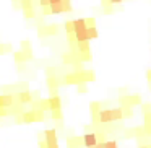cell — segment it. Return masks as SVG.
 I'll return each instance as SVG.
<instances>
[{"instance_id": "obj_11", "label": "cell", "mask_w": 151, "mask_h": 148, "mask_svg": "<svg viewBox=\"0 0 151 148\" xmlns=\"http://www.w3.org/2000/svg\"><path fill=\"white\" fill-rule=\"evenodd\" d=\"M49 106L50 111H55V109H62V101H60V96H50L49 98Z\"/></svg>"}, {"instance_id": "obj_4", "label": "cell", "mask_w": 151, "mask_h": 148, "mask_svg": "<svg viewBox=\"0 0 151 148\" xmlns=\"http://www.w3.org/2000/svg\"><path fill=\"white\" fill-rule=\"evenodd\" d=\"M13 57H15V62L17 64H24V62H28V60H31L33 59V51H17V52L13 54Z\"/></svg>"}, {"instance_id": "obj_1", "label": "cell", "mask_w": 151, "mask_h": 148, "mask_svg": "<svg viewBox=\"0 0 151 148\" xmlns=\"http://www.w3.org/2000/svg\"><path fill=\"white\" fill-rule=\"evenodd\" d=\"M96 75L94 72H86V70H78V72H72L63 78V82L67 85H80V83H88V82H94Z\"/></svg>"}, {"instance_id": "obj_6", "label": "cell", "mask_w": 151, "mask_h": 148, "mask_svg": "<svg viewBox=\"0 0 151 148\" xmlns=\"http://www.w3.org/2000/svg\"><path fill=\"white\" fill-rule=\"evenodd\" d=\"M15 98H17V101L20 103V104H26V103H31L33 101V93L31 91H18L17 95H15Z\"/></svg>"}, {"instance_id": "obj_13", "label": "cell", "mask_w": 151, "mask_h": 148, "mask_svg": "<svg viewBox=\"0 0 151 148\" xmlns=\"http://www.w3.org/2000/svg\"><path fill=\"white\" fill-rule=\"evenodd\" d=\"M99 112H101V104L99 103H91V114H93V122H99Z\"/></svg>"}, {"instance_id": "obj_12", "label": "cell", "mask_w": 151, "mask_h": 148, "mask_svg": "<svg viewBox=\"0 0 151 148\" xmlns=\"http://www.w3.org/2000/svg\"><path fill=\"white\" fill-rule=\"evenodd\" d=\"M44 140H46L47 143H54V142H57V130L55 129H49V130L44 132Z\"/></svg>"}, {"instance_id": "obj_3", "label": "cell", "mask_w": 151, "mask_h": 148, "mask_svg": "<svg viewBox=\"0 0 151 148\" xmlns=\"http://www.w3.org/2000/svg\"><path fill=\"white\" fill-rule=\"evenodd\" d=\"M44 121V111H39V109H31L28 112H23L21 116H17V122H26V124H31V122H42Z\"/></svg>"}, {"instance_id": "obj_26", "label": "cell", "mask_w": 151, "mask_h": 148, "mask_svg": "<svg viewBox=\"0 0 151 148\" xmlns=\"http://www.w3.org/2000/svg\"><path fill=\"white\" fill-rule=\"evenodd\" d=\"M111 5H112V4H111ZM111 5H106V8H104V13H106V15L114 13V8H111Z\"/></svg>"}, {"instance_id": "obj_25", "label": "cell", "mask_w": 151, "mask_h": 148, "mask_svg": "<svg viewBox=\"0 0 151 148\" xmlns=\"http://www.w3.org/2000/svg\"><path fill=\"white\" fill-rule=\"evenodd\" d=\"M42 13L44 15H52V8H50V5L49 7H42Z\"/></svg>"}, {"instance_id": "obj_18", "label": "cell", "mask_w": 151, "mask_h": 148, "mask_svg": "<svg viewBox=\"0 0 151 148\" xmlns=\"http://www.w3.org/2000/svg\"><path fill=\"white\" fill-rule=\"evenodd\" d=\"M52 119H54V121H62V119H63L62 109H55V111H52Z\"/></svg>"}, {"instance_id": "obj_16", "label": "cell", "mask_w": 151, "mask_h": 148, "mask_svg": "<svg viewBox=\"0 0 151 148\" xmlns=\"http://www.w3.org/2000/svg\"><path fill=\"white\" fill-rule=\"evenodd\" d=\"M143 129H145V134H146V135H151V112H146V114H145V125H143Z\"/></svg>"}, {"instance_id": "obj_2", "label": "cell", "mask_w": 151, "mask_h": 148, "mask_svg": "<svg viewBox=\"0 0 151 148\" xmlns=\"http://www.w3.org/2000/svg\"><path fill=\"white\" fill-rule=\"evenodd\" d=\"M122 119H124V111H122V108L101 109V112H99V124H109V122L122 121Z\"/></svg>"}, {"instance_id": "obj_20", "label": "cell", "mask_w": 151, "mask_h": 148, "mask_svg": "<svg viewBox=\"0 0 151 148\" xmlns=\"http://www.w3.org/2000/svg\"><path fill=\"white\" fill-rule=\"evenodd\" d=\"M21 2V8L28 10V8H33V0H20Z\"/></svg>"}, {"instance_id": "obj_34", "label": "cell", "mask_w": 151, "mask_h": 148, "mask_svg": "<svg viewBox=\"0 0 151 148\" xmlns=\"http://www.w3.org/2000/svg\"><path fill=\"white\" fill-rule=\"evenodd\" d=\"M13 2H18V0H13Z\"/></svg>"}, {"instance_id": "obj_17", "label": "cell", "mask_w": 151, "mask_h": 148, "mask_svg": "<svg viewBox=\"0 0 151 148\" xmlns=\"http://www.w3.org/2000/svg\"><path fill=\"white\" fill-rule=\"evenodd\" d=\"M86 34H88L89 41L96 39V38H98V30H96V26H88L86 28Z\"/></svg>"}, {"instance_id": "obj_29", "label": "cell", "mask_w": 151, "mask_h": 148, "mask_svg": "<svg viewBox=\"0 0 151 148\" xmlns=\"http://www.w3.org/2000/svg\"><path fill=\"white\" fill-rule=\"evenodd\" d=\"M47 148H60L59 142H54V143H47Z\"/></svg>"}, {"instance_id": "obj_22", "label": "cell", "mask_w": 151, "mask_h": 148, "mask_svg": "<svg viewBox=\"0 0 151 148\" xmlns=\"http://www.w3.org/2000/svg\"><path fill=\"white\" fill-rule=\"evenodd\" d=\"M24 12V18H34V10L33 8H28V10H23Z\"/></svg>"}, {"instance_id": "obj_24", "label": "cell", "mask_w": 151, "mask_h": 148, "mask_svg": "<svg viewBox=\"0 0 151 148\" xmlns=\"http://www.w3.org/2000/svg\"><path fill=\"white\" fill-rule=\"evenodd\" d=\"M76 86H78V93H86V91H88L86 83H80V85H76Z\"/></svg>"}, {"instance_id": "obj_15", "label": "cell", "mask_w": 151, "mask_h": 148, "mask_svg": "<svg viewBox=\"0 0 151 148\" xmlns=\"http://www.w3.org/2000/svg\"><path fill=\"white\" fill-rule=\"evenodd\" d=\"M75 21V33H80V31H86L88 28V23H86L85 18H78V20H73Z\"/></svg>"}, {"instance_id": "obj_30", "label": "cell", "mask_w": 151, "mask_h": 148, "mask_svg": "<svg viewBox=\"0 0 151 148\" xmlns=\"http://www.w3.org/2000/svg\"><path fill=\"white\" fill-rule=\"evenodd\" d=\"M39 148H47V142H46V140L39 142Z\"/></svg>"}, {"instance_id": "obj_14", "label": "cell", "mask_w": 151, "mask_h": 148, "mask_svg": "<svg viewBox=\"0 0 151 148\" xmlns=\"http://www.w3.org/2000/svg\"><path fill=\"white\" fill-rule=\"evenodd\" d=\"M50 8H52V15H59V13H63V12H70L68 8L65 7V4H63V2L50 5Z\"/></svg>"}, {"instance_id": "obj_5", "label": "cell", "mask_w": 151, "mask_h": 148, "mask_svg": "<svg viewBox=\"0 0 151 148\" xmlns=\"http://www.w3.org/2000/svg\"><path fill=\"white\" fill-rule=\"evenodd\" d=\"M120 104L133 108V106H137V104H141V98H140V96H137V95H133V96H122V98H120Z\"/></svg>"}, {"instance_id": "obj_8", "label": "cell", "mask_w": 151, "mask_h": 148, "mask_svg": "<svg viewBox=\"0 0 151 148\" xmlns=\"http://www.w3.org/2000/svg\"><path fill=\"white\" fill-rule=\"evenodd\" d=\"M98 135L96 134H85L83 135V145L86 148H91V147H96L98 145Z\"/></svg>"}, {"instance_id": "obj_32", "label": "cell", "mask_w": 151, "mask_h": 148, "mask_svg": "<svg viewBox=\"0 0 151 148\" xmlns=\"http://www.w3.org/2000/svg\"><path fill=\"white\" fill-rule=\"evenodd\" d=\"M122 0H111V4H120Z\"/></svg>"}, {"instance_id": "obj_7", "label": "cell", "mask_w": 151, "mask_h": 148, "mask_svg": "<svg viewBox=\"0 0 151 148\" xmlns=\"http://www.w3.org/2000/svg\"><path fill=\"white\" fill-rule=\"evenodd\" d=\"M60 28L57 25H47V26H42L39 28V34L41 36H54V34L59 33Z\"/></svg>"}, {"instance_id": "obj_19", "label": "cell", "mask_w": 151, "mask_h": 148, "mask_svg": "<svg viewBox=\"0 0 151 148\" xmlns=\"http://www.w3.org/2000/svg\"><path fill=\"white\" fill-rule=\"evenodd\" d=\"M8 52H12V46H10V44H0V56L8 54Z\"/></svg>"}, {"instance_id": "obj_10", "label": "cell", "mask_w": 151, "mask_h": 148, "mask_svg": "<svg viewBox=\"0 0 151 148\" xmlns=\"http://www.w3.org/2000/svg\"><path fill=\"white\" fill-rule=\"evenodd\" d=\"M67 145L68 148H81L83 145V137H68L67 138Z\"/></svg>"}, {"instance_id": "obj_33", "label": "cell", "mask_w": 151, "mask_h": 148, "mask_svg": "<svg viewBox=\"0 0 151 148\" xmlns=\"http://www.w3.org/2000/svg\"><path fill=\"white\" fill-rule=\"evenodd\" d=\"M140 148H151V143L150 145H143V147H140Z\"/></svg>"}, {"instance_id": "obj_9", "label": "cell", "mask_w": 151, "mask_h": 148, "mask_svg": "<svg viewBox=\"0 0 151 148\" xmlns=\"http://www.w3.org/2000/svg\"><path fill=\"white\" fill-rule=\"evenodd\" d=\"M15 101L13 95H0V108H12Z\"/></svg>"}, {"instance_id": "obj_21", "label": "cell", "mask_w": 151, "mask_h": 148, "mask_svg": "<svg viewBox=\"0 0 151 148\" xmlns=\"http://www.w3.org/2000/svg\"><path fill=\"white\" fill-rule=\"evenodd\" d=\"M106 148H119L115 140H106Z\"/></svg>"}, {"instance_id": "obj_23", "label": "cell", "mask_w": 151, "mask_h": 148, "mask_svg": "<svg viewBox=\"0 0 151 148\" xmlns=\"http://www.w3.org/2000/svg\"><path fill=\"white\" fill-rule=\"evenodd\" d=\"M21 49H23V51H29L31 49V43H29V41H21Z\"/></svg>"}, {"instance_id": "obj_28", "label": "cell", "mask_w": 151, "mask_h": 148, "mask_svg": "<svg viewBox=\"0 0 151 148\" xmlns=\"http://www.w3.org/2000/svg\"><path fill=\"white\" fill-rule=\"evenodd\" d=\"M39 4H41V7H49L50 0H39Z\"/></svg>"}, {"instance_id": "obj_31", "label": "cell", "mask_w": 151, "mask_h": 148, "mask_svg": "<svg viewBox=\"0 0 151 148\" xmlns=\"http://www.w3.org/2000/svg\"><path fill=\"white\" fill-rule=\"evenodd\" d=\"M62 0H50V5H54V4H60Z\"/></svg>"}, {"instance_id": "obj_27", "label": "cell", "mask_w": 151, "mask_h": 148, "mask_svg": "<svg viewBox=\"0 0 151 148\" xmlns=\"http://www.w3.org/2000/svg\"><path fill=\"white\" fill-rule=\"evenodd\" d=\"M143 112H145V114H146V112H151V104H150V103L143 104Z\"/></svg>"}]
</instances>
